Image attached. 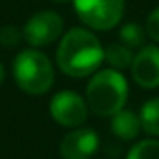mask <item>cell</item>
<instances>
[{
    "label": "cell",
    "instance_id": "obj_10",
    "mask_svg": "<svg viewBox=\"0 0 159 159\" xmlns=\"http://www.w3.org/2000/svg\"><path fill=\"white\" fill-rule=\"evenodd\" d=\"M104 60L111 69L125 70L132 67L134 53H132V48L125 46L123 43H111L104 48Z\"/></svg>",
    "mask_w": 159,
    "mask_h": 159
},
{
    "label": "cell",
    "instance_id": "obj_8",
    "mask_svg": "<svg viewBox=\"0 0 159 159\" xmlns=\"http://www.w3.org/2000/svg\"><path fill=\"white\" fill-rule=\"evenodd\" d=\"M132 77L144 89L159 87V46L147 45L134 55Z\"/></svg>",
    "mask_w": 159,
    "mask_h": 159
},
{
    "label": "cell",
    "instance_id": "obj_11",
    "mask_svg": "<svg viewBox=\"0 0 159 159\" xmlns=\"http://www.w3.org/2000/svg\"><path fill=\"white\" fill-rule=\"evenodd\" d=\"M140 123L142 130H145V134L159 137V96L152 98L147 103L142 104Z\"/></svg>",
    "mask_w": 159,
    "mask_h": 159
},
{
    "label": "cell",
    "instance_id": "obj_6",
    "mask_svg": "<svg viewBox=\"0 0 159 159\" xmlns=\"http://www.w3.org/2000/svg\"><path fill=\"white\" fill-rule=\"evenodd\" d=\"M50 115L62 127L75 128L87 120L89 106L75 91H60L50 101Z\"/></svg>",
    "mask_w": 159,
    "mask_h": 159
},
{
    "label": "cell",
    "instance_id": "obj_17",
    "mask_svg": "<svg viewBox=\"0 0 159 159\" xmlns=\"http://www.w3.org/2000/svg\"><path fill=\"white\" fill-rule=\"evenodd\" d=\"M52 2H55V4H65V2H69V0H52Z\"/></svg>",
    "mask_w": 159,
    "mask_h": 159
},
{
    "label": "cell",
    "instance_id": "obj_12",
    "mask_svg": "<svg viewBox=\"0 0 159 159\" xmlns=\"http://www.w3.org/2000/svg\"><path fill=\"white\" fill-rule=\"evenodd\" d=\"M118 38L128 48H142L145 41V31L140 24L137 22H127L120 28V33H118Z\"/></svg>",
    "mask_w": 159,
    "mask_h": 159
},
{
    "label": "cell",
    "instance_id": "obj_5",
    "mask_svg": "<svg viewBox=\"0 0 159 159\" xmlns=\"http://www.w3.org/2000/svg\"><path fill=\"white\" fill-rule=\"evenodd\" d=\"M63 33V19L55 11H39L22 26V36L33 48L48 46Z\"/></svg>",
    "mask_w": 159,
    "mask_h": 159
},
{
    "label": "cell",
    "instance_id": "obj_14",
    "mask_svg": "<svg viewBox=\"0 0 159 159\" xmlns=\"http://www.w3.org/2000/svg\"><path fill=\"white\" fill-rule=\"evenodd\" d=\"M22 39H24L22 28H17V26H12V24L0 28V45L2 46L12 48V46H17Z\"/></svg>",
    "mask_w": 159,
    "mask_h": 159
},
{
    "label": "cell",
    "instance_id": "obj_16",
    "mask_svg": "<svg viewBox=\"0 0 159 159\" xmlns=\"http://www.w3.org/2000/svg\"><path fill=\"white\" fill-rule=\"evenodd\" d=\"M4 79H5V67H4V63L0 62V84L4 82Z\"/></svg>",
    "mask_w": 159,
    "mask_h": 159
},
{
    "label": "cell",
    "instance_id": "obj_13",
    "mask_svg": "<svg viewBox=\"0 0 159 159\" xmlns=\"http://www.w3.org/2000/svg\"><path fill=\"white\" fill-rule=\"evenodd\" d=\"M127 159H159V140L145 139L128 151Z\"/></svg>",
    "mask_w": 159,
    "mask_h": 159
},
{
    "label": "cell",
    "instance_id": "obj_4",
    "mask_svg": "<svg viewBox=\"0 0 159 159\" xmlns=\"http://www.w3.org/2000/svg\"><path fill=\"white\" fill-rule=\"evenodd\" d=\"M75 14L87 28L110 31L123 17L125 0H72Z\"/></svg>",
    "mask_w": 159,
    "mask_h": 159
},
{
    "label": "cell",
    "instance_id": "obj_3",
    "mask_svg": "<svg viewBox=\"0 0 159 159\" xmlns=\"http://www.w3.org/2000/svg\"><path fill=\"white\" fill-rule=\"evenodd\" d=\"M12 75L24 93L39 96L52 89L55 80L53 63L43 52L36 48L22 50L12 62Z\"/></svg>",
    "mask_w": 159,
    "mask_h": 159
},
{
    "label": "cell",
    "instance_id": "obj_2",
    "mask_svg": "<svg viewBox=\"0 0 159 159\" xmlns=\"http://www.w3.org/2000/svg\"><path fill=\"white\" fill-rule=\"evenodd\" d=\"M127 96V79L115 69L96 72L86 87V103L98 116H113L125 106Z\"/></svg>",
    "mask_w": 159,
    "mask_h": 159
},
{
    "label": "cell",
    "instance_id": "obj_7",
    "mask_svg": "<svg viewBox=\"0 0 159 159\" xmlns=\"http://www.w3.org/2000/svg\"><path fill=\"white\" fill-rule=\"evenodd\" d=\"M99 147V137L93 128L75 127L60 142L63 159H91Z\"/></svg>",
    "mask_w": 159,
    "mask_h": 159
},
{
    "label": "cell",
    "instance_id": "obj_1",
    "mask_svg": "<svg viewBox=\"0 0 159 159\" xmlns=\"http://www.w3.org/2000/svg\"><path fill=\"white\" fill-rule=\"evenodd\" d=\"M104 60L99 39L84 28H72L62 36L57 48V65L65 75L82 79L94 74Z\"/></svg>",
    "mask_w": 159,
    "mask_h": 159
},
{
    "label": "cell",
    "instance_id": "obj_9",
    "mask_svg": "<svg viewBox=\"0 0 159 159\" xmlns=\"http://www.w3.org/2000/svg\"><path fill=\"white\" fill-rule=\"evenodd\" d=\"M142 130V123H140V116L135 115L130 110H123L113 115L111 120V132L116 135L121 140H134L139 137Z\"/></svg>",
    "mask_w": 159,
    "mask_h": 159
},
{
    "label": "cell",
    "instance_id": "obj_15",
    "mask_svg": "<svg viewBox=\"0 0 159 159\" xmlns=\"http://www.w3.org/2000/svg\"><path fill=\"white\" fill-rule=\"evenodd\" d=\"M145 33L152 41L159 43V7L149 14L147 21H145Z\"/></svg>",
    "mask_w": 159,
    "mask_h": 159
}]
</instances>
